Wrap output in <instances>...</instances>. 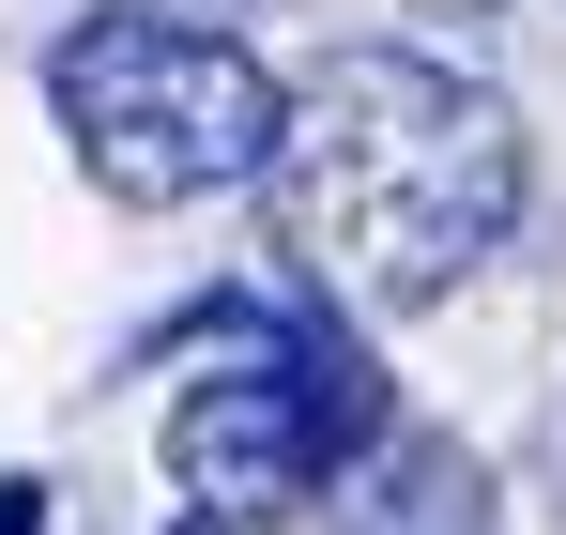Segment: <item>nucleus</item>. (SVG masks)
I'll return each mask as SVG.
<instances>
[{"mask_svg":"<svg viewBox=\"0 0 566 535\" xmlns=\"http://www.w3.org/2000/svg\"><path fill=\"white\" fill-rule=\"evenodd\" d=\"M245 183L306 306L398 322V306H444L474 261H505L536 154H521V107L444 46H337L306 92H276V138Z\"/></svg>","mask_w":566,"mask_h":535,"instance_id":"obj_1","label":"nucleus"},{"mask_svg":"<svg viewBox=\"0 0 566 535\" xmlns=\"http://www.w3.org/2000/svg\"><path fill=\"white\" fill-rule=\"evenodd\" d=\"M46 123H62V154H77L123 214H169V199H214V183L261 169L276 77H261V46L123 0V15H77V31L46 46Z\"/></svg>","mask_w":566,"mask_h":535,"instance_id":"obj_2","label":"nucleus"},{"mask_svg":"<svg viewBox=\"0 0 566 535\" xmlns=\"http://www.w3.org/2000/svg\"><path fill=\"white\" fill-rule=\"evenodd\" d=\"M382 429H398V398H382L368 337L337 306H291V322H245L169 398V474H185V505H214V521H261V505L337 490Z\"/></svg>","mask_w":566,"mask_h":535,"instance_id":"obj_3","label":"nucleus"},{"mask_svg":"<svg viewBox=\"0 0 566 535\" xmlns=\"http://www.w3.org/2000/svg\"><path fill=\"white\" fill-rule=\"evenodd\" d=\"M337 535H490V459L460 429H382L337 490Z\"/></svg>","mask_w":566,"mask_h":535,"instance_id":"obj_4","label":"nucleus"},{"mask_svg":"<svg viewBox=\"0 0 566 535\" xmlns=\"http://www.w3.org/2000/svg\"><path fill=\"white\" fill-rule=\"evenodd\" d=\"M0 535H46V490L31 474H0Z\"/></svg>","mask_w":566,"mask_h":535,"instance_id":"obj_5","label":"nucleus"},{"mask_svg":"<svg viewBox=\"0 0 566 535\" xmlns=\"http://www.w3.org/2000/svg\"><path fill=\"white\" fill-rule=\"evenodd\" d=\"M185 535H245V521H214V505H185Z\"/></svg>","mask_w":566,"mask_h":535,"instance_id":"obj_6","label":"nucleus"}]
</instances>
